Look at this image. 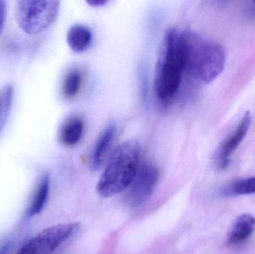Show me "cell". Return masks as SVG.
Segmentation results:
<instances>
[{
    "label": "cell",
    "instance_id": "obj_1",
    "mask_svg": "<svg viewBox=\"0 0 255 254\" xmlns=\"http://www.w3.org/2000/svg\"><path fill=\"white\" fill-rule=\"evenodd\" d=\"M184 71L193 79L211 83L224 70L226 56L221 45L192 31L182 32Z\"/></svg>",
    "mask_w": 255,
    "mask_h": 254
},
{
    "label": "cell",
    "instance_id": "obj_5",
    "mask_svg": "<svg viewBox=\"0 0 255 254\" xmlns=\"http://www.w3.org/2000/svg\"><path fill=\"white\" fill-rule=\"evenodd\" d=\"M79 228L78 223L61 224L43 230L30 239L17 254H52Z\"/></svg>",
    "mask_w": 255,
    "mask_h": 254
},
{
    "label": "cell",
    "instance_id": "obj_15",
    "mask_svg": "<svg viewBox=\"0 0 255 254\" xmlns=\"http://www.w3.org/2000/svg\"><path fill=\"white\" fill-rule=\"evenodd\" d=\"M13 87L6 85L0 91V122L4 123L7 119L13 99Z\"/></svg>",
    "mask_w": 255,
    "mask_h": 254
},
{
    "label": "cell",
    "instance_id": "obj_17",
    "mask_svg": "<svg viewBox=\"0 0 255 254\" xmlns=\"http://www.w3.org/2000/svg\"><path fill=\"white\" fill-rule=\"evenodd\" d=\"M87 3L93 7H101V6L107 4L108 1L106 0H90V1H87Z\"/></svg>",
    "mask_w": 255,
    "mask_h": 254
},
{
    "label": "cell",
    "instance_id": "obj_9",
    "mask_svg": "<svg viewBox=\"0 0 255 254\" xmlns=\"http://www.w3.org/2000/svg\"><path fill=\"white\" fill-rule=\"evenodd\" d=\"M255 231V218L251 214H244L238 218L229 234L228 242L238 246L247 242Z\"/></svg>",
    "mask_w": 255,
    "mask_h": 254
},
{
    "label": "cell",
    "instance_id": "obj_14",
    "mask_svg": "<svg viewBox=\"0 0 255 254\" xmlns=\"http://www.w3.org/2000/svg\"><path fill=\"white\" fill-rule=\"evenodd\" d=\"M225 194L229 195L255 194V177L234 182L226 188Z\"/></svg>",
    "mask_w": 255,
    "mask_h": 254
},
{
    "label": "cell",
    "instance_id": "obj_2",
    "mask_svg": "<svg viewBox=\"0 0 255 254\" xmlns=\"http://www.w3.org/2000/svg\"><path fill=\"white\" fill-rule=\"evenodd\" d=\"M184 71L182 32L170 28L164 36L163 50L154 78V89L160 99L172 98L181 85Z\"/></svg>",
    "mask_w": 255,
    "mask_h": 254
},
{
    "label": "cell",
    "instance_id": "obj_4",
    "mask_svg": "<svg viewBox=\"0 0 255 254\" xmlns=\"http://www.w3.org/2000/svg\"><path fill=\"white\" fill-rule=\"evenodd\" d=\"M59 1L21 0L16 1V17L21 29L28 34H37L49 28L56 20Z\"/></svg>",
    "mask_w": 255,
    "mask_h": 254
},
{
    "label": "cell",
    "instance_id": "obj_11",
    "mask_svg": "<svg viewBox=\"0 0 255 254\" xmlns=\"http://www.w3.org/2000/svg\"><path fill=\"white\" fill-rule=\"evenodd\" d=\"M84 131V121L78 116H73L63 125L60 131V140L65 146H76L82 140Z\"/></svg>",
    "mask_w": 255,
    "mask_h": 254
},
{
    "label": "cell",
    "instance_id": "obj_18",
    "mask_svg": "<svg viewBox=\"0 0 255 254\" xmlns=\"http://www.w3.org/2000/svg\"><path fill=\"white\" fill-rule=\"evenodd\" d=\"M0 125H1V122H0Z\"/></svg>",
    "mask_w": 255,
    "mask_h": 254
},
{
    "label": "cell",
    "instance_id": "obj_7",
    "mask_svg": "<svg viewBox=\"0 0 255 254\" xmlns=\"http://www.w3.org/2000/svg\"><path fill=\"white\" fill-rule=\"evenodd\" d=\"M252 121L253 117L250 111L247 112L233 134H231L222 144L218 156L219 167L220 169H224L229 167L231 158L248 134L249 130L251 127Z\"/></svg>",
    "mask_w": 255,
    "mask_h": 254
},
{
    "label": "cell",
    "instance_id": "obj_13",
    "mask_svg": "<svg viewBox=\"0 0 255 254\" xmlns=\"http://www.w3.org/2000/svg\"><path fill=\"white\" fill-rule=\"evenodd\" d=\"M82 84V73L78 70H72L67 73L63 82V93L64 96L72 98L76 96Z\"/></svg>",
    "mask_w": 255,
    "mask_h": 254
},
{
    "label": "cell",
    "instance_id": "obj_12",
    "mask_svg": "<svg viewBox=\"0 0 255 254\" xmlns=\"http://www.w3.org/2000/svg\"><path fill=\"white\" fill-rule=\"evenodd\" d=\"M49 186H50L49 177L47 174H46L39 182L31 197V201L26 210V214L28 217L37 216L43 211L49 197Z\"/></svg>",
    "mask_w": 255,
    "mask_h": 254
},
{
    "label": "cell",
    "instance_id": "obj_6",
    "mask_svg": "<svg viewBox=\"0 0 255 254\" xmlns=\"http://www.w3.org/2000/svg\"><path fill=\"white\" fill-rule=\"evenodd\" d=\"M158 177L159 171L155 166L151 164L139 166L136 175L127 188V204L131 207L143 204L152 193Z\"/></svg>",
    "mask_w": 255,
    "mask_h": 254
},
{
    "label": "cell",
    "instance_id": "obj_10",
    "mask_svg": "<svg viewBox=\"0 0 255 254\" xmlns=\"http://www.w3.org/2000/svg\"><path fill=\"white\" fill-rule=\"evenodd\" d=\"M91 29L82 24H76L69 28L67 41L72 50L77 53L85 52L92 43Z\"/></svg>",
    "mask_w": 255,
    "mask_h": 254
},
{
    "label": "cell",
    "instance_id": "obj_3",
    "mask_svg": "<svg viewBox=\"0 0 255 254\" xmlns=\"http://www.w3.org/2000/svg\"><path fill=\"white\" fill-rule=\"evenodd\" d=\"M140 146L135 140H128L116 148L97 184V191L105 198L125 190L139 167Z\"/></svg>",
    "mask_w": 255,
    "mask_h": 254
},
{
    "label": "cell",
    "instance_id": "obj_16",
    "mask_svg": "<svg viewBox=\"0 0 255 254\" xmlns=\"http://www.w3.org/2000/svg\"><path fill=\"white\" fill-rule=\"evenodd\" d=\"M6 14V3L2 0H0V34L4 25Z\"/></svg>",
    "mask_w": 255,
    "mask_h": 254
},
{
    "label": "cell",
    "instance_id": "obj_8",
    "mask_svg": "<svg viewBox=\"0 0 255 254\" xmlns=\"http://www.w3.org/2000/svg\"><path fill=\"white\" fill-rule=\"evenodd\" d=\"M116 128L114 124L109 125L97 139L91 157V166L94 169H100L115 139Z\"/></svg>",
    "mask_w": 255,
    "mask_h": 254
}]
</instances>
